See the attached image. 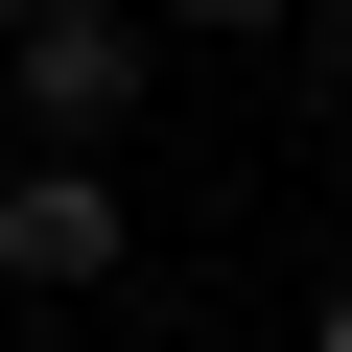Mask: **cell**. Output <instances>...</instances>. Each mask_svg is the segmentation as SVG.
Here are the masks:
<instances>
[{
	"mask_svg": "<svg viewBox=\"0 0 352 352\" xmlns=\"http://www.w3.org/2000/svg\"><path fill=\"white\" fill-rule=\"evenodd\" d=\"M118 258H141L118 141H24V164H0V282H24V305H94Z\"/></svg>",
	"mask_w": 352,
	"mask_h": 352,
	"instance_id": "obj_1",
	"label": "cell"
},
{
	"mask_svg": "<svg viewBox=\"0 0 352 352\" xmlns=\"http://www.w3.org/2000/svg\"><path fill=\"white\" fill-rule=\"evenodd\" d=\"M141 24L164 0H24L0 24V118L24 141H141Z\"/></svg>",
	"mask_w": 352,
	"mask_h": 352,
	"instance_id": "obj_2",
	"label": "cell"
},
{
	"mask_svg": "<svg viewBox=\"0 0 352 352\" xmlns=\"http://www.w3.org/2000/svg\"><path fill=\"white\" fill-rule=\"evenodd\" d=\"M164 24H188V47H282V0H164Z\"/></svg>",
	"mask_w": 352,
	"mask_h": 352,
	"instance_id": "obj_3",
	"label": "cell"
},
{
	"mask_svg": "<svg viewBox=\"0 0 352 352\" xmlns=\"http://www.w3.org/2000/svg\"><path fill=\"white\" fill-rule=\"evenodd\" d=\"M305 71H329V94H352V0H305Z\"/></svg>",
	"mask_w": 352,
	"mask_h": 352,
	"instance_id": "obj_4",
	"label": "cell"
},
{
	"mask_svg": "<svg viewBox=\"0 0 352 352\" xmlns=\"http://www.w3.org/2000/svg\"><path fill=\"white\" fill-rule=\"evenodd\" d=\"M305 352H352V282H329V305H305Z\"/></svg>",
	"mask_w": 352,
	"mask_h": 352,
	"instance_id": "obj_5",
	"label": "cell"
},
{
	"mask_svg": "<svg viewBox=\"0 0 352 352\" xmlns=\"http://www.w3.org/2000/svg\"><path fill=\"white\" fill-rule=\"evenodd\" d=\"M0 24H24V0H0Z\"/></svg>",
	"mask_w": 352,
	"mask_h": 352,
	"instance_id": "obj_6",
	"label": "cell"
}]
</instances>
